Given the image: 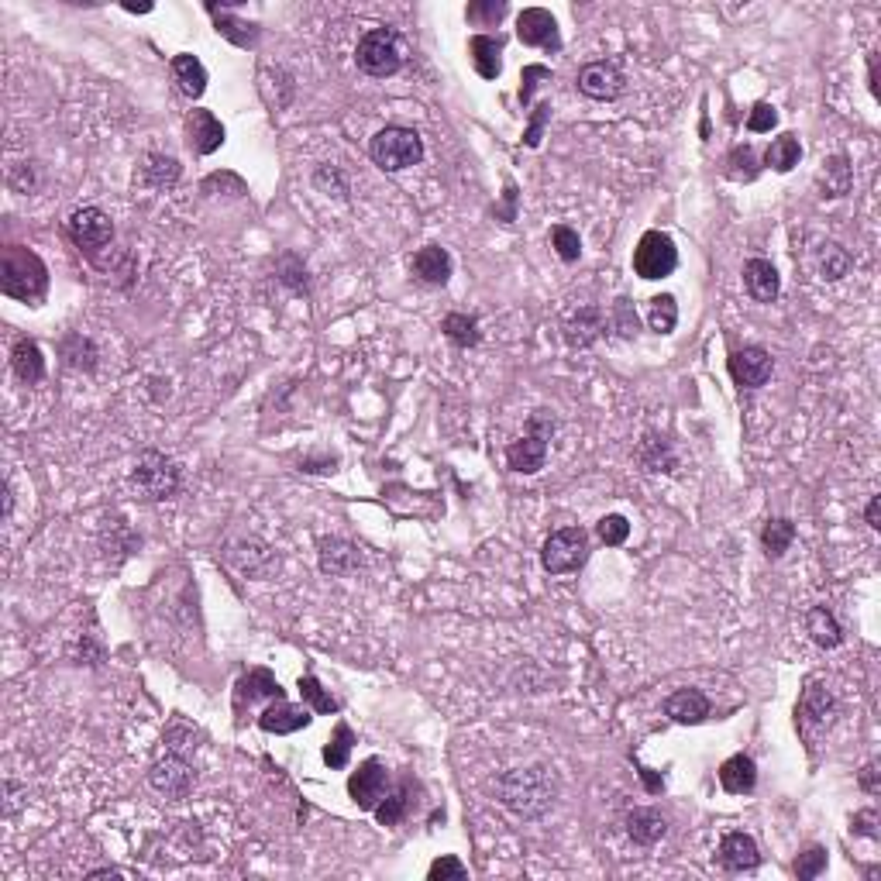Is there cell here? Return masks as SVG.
Listing matches in <instances>:
<instances>
[{
    "label": "cell",
    "instance_id": "2",
    "mask_svg": "<svg viewBox=\"0 0 881 881\" xmlns=\"http://www.w3.org/2000/svg\"><path fill=\"white\" fill-rule=\"evenodd\" d=\"M0 290L11 300L21 303H42L49 293V269L25 245H7L0 259Z\"/></svg>",
    "mask_w": 881,
    "mask_h": 881
},
{
    "label": "cell",
    "instance_id": "34",
    "mask_svg": "<svg viewBox=\"0 0 881 881\" xmlns=\"http://www.w3.org/2000/svg\"><path fill=\"white\" fill-rule=\"evenodd\" d=\"M441 331H444V338H448L451 345H458V348H475L482 341L479 321L469 317V314H448V317H444V324H441Z\"/></svg>",
    "mask_w": 881,
    "mask_h": 881
},
{
    "label": "cell",
    "instance_id": "9",
    "mask_svg": "<svg viewBox=\"0 0 881 881\" xmlns=\"http://www.w3.org/2000/svg\"><path fill=\"white\" fill-rule=\"evenodd\" d=\"M66 235L80 252H100L114 241V221L100 207H83L66 221Z\"/></svg>",
    "mask_w": 881,
    "mask_h": 881
},
{
    "label": "cell",
    "instance_id": "13",
    "mask_svg": "<svg viewBox=\"0 0 881 881\" xmlns=\"http://www.w3.org/2000/svg\"><path fill=\"white\" fill-rule=\"evenodd\" d=\"M386 768L369 758L358 764V771H352V778H348V795H352V802L358 809H365V813H376V806L382 802V795H386Z\"/></svg>",
    "mask_w": 881,
    "mask_h": 881
},
{
    "label": "cell",
    "instance_id": "17",
    "mask_svg": "<svg viewBox=\"0 0 881 881\" xmlns=\"http://www.w3.org/2000/svg\"><path fill=\"white\" fill-rule=\"evenodd\" d=\"M310 709L307 706H293L286 703V699H272L269 706L262 709L259 716V727L265 730V734H296V730L310 727Z\"/></svg>",
    "mask_w": 881,
    "mask_h": 881
},
{
    "label": "cell",
    "instance_id": "50",
    "mask_svg": "<svg viewBox=\"0 0 881 881\" xmlns=\"http://www.w3.org/2000/svg\"><path fill=\"white\" fill-rule=\"evenodd\" d=\"M778 124V111L771 104H754V111L747 114V131L761 135V131H771Z\"/></svg>",
    "mask_w": 881,
    "mask_h": 881
},
{
    "label": "cell",
    "instance_id": "40",
    "mask_svg": "<svg viewBox=\"0 0 881 881\" xmlns=\"http://www.w3.org/2000/svg\"><path fill=\"white\" fill-rule=\"evenodd\" d=\"M551 245H555L561 262H579L582 238H579V231H575V228H568V224H555V228H551Z\"/></svg>",
    "mask_w": 881,
    "mask_h": 881
},
{
    "label": "cell",
    "instance_id": "56",
    "mask_svg": "<svg viewBox=\"0 0 881 881\" xmlns=\"http://www.w3.org/2000/svg\"><path fill=\"white\" fill-rule=\"evenodd\" d=\"M868 87H871L875 97H881V93H878V52H871V56H868Z\"/></svg>",
    "mask_w": 881,
    "mask_h": 881
},
{
    "label": "cell",
    "instance_id": "52",
    "mask_svg": "<svg viewBox=\"0 0 881 881\" xmlns=\"http://www.w3.org/2000/svg\"><path fill=\"white\" fill-rule=\"evenodd\" d=\"M548 118H551V104H537L534 121H530V128H527V135H524L527 148H537V145H541V131H544V124H548Z\"/></svg>",
    "mask_w": 881,
    "mask_h": 881
},
{
    "label": "cell",
    "instance_id": "24",
    "mask_svg": "<svg viewBox=\"0 0 881 881\" xmlns=\"http://www.w3.org/2000/svg\"><path fill=\"white\" fill-rule=\"evenodd\" d=\"M720 785L723 792L730 795L754 792V785H758V764H754V758H747V754H734V758L720 764Z\"/></svg>",
    "mask_w": 881,
    "mask_h": 881
},
{
    "label": "cell",
    "instance_id": "30",
    "mask_svg": "<svg viewBox=\"0 0 881 881\" xmlns=\"http://www.w3.org/2000/svg\"><path fill=\"white\" fill-rule=\"evenodd\" d=\"M173 76L179 83V90L186 93V97H204L207 90V69L204 62H200L197 56H190V52H183V56H173Z\"/></svg>",
    "mask_w": 881,
    "mask_h": 881
},
{
    "label": "cell",
    "instance_id": "11",
    "mask_svg": "<svg viewBox=\"0 0 881 881\" xmlns=\"http://www.w3.org/2000/svg\"><path fill=\"white\" fill-rule=\"evenodd\" d=\"M148 782H152V789L159 795H166V799H186V795L193 792V785H197V771H193V764L186 758H179V754H166V758L152 764Z\"/></svg>",
    "mask_w": 881,
    "mask_h": 881
},
{
    "label": "cell",
    "instance_id": "33",
    "mask_svg": "<svg viewBox=\"0 0 881 881\" xmlns=\"http://www.w3.org/2000/svg\"><path fill=\"white\" fill-rule=\"evenodd\" d=\"M792 541H795V524H792L789 517L768 520V524H764V530H761V548H764V555H768L771 561L782 558L785 551L792 548Z\"/></svg>",
    "mask_w": 881,
    "mask_h": 881
},
{
    "label": "cell",
    "instance_id": "55",
    "mask_svg": "<svg viewBox=\"0 0 881 881\" xmlns=\"http://www.w3.org/2000/svg\"><path fill=\"white\" fill-rule=\"evenodd\" d=\"M864 520H868L871 530H881V496H871L868 510H864Z\"/></svg>",
    "mask_w": 881,
    "mask_h": 881
},
{
    "label": "cell",
    "instance_id": "6",
    "mask_svg": "<svg viewBox=\"0 0 881 881\" xmlns=\"http://www.w3.org/2000/svg\"><path fill=\"white\" fill-rule=\"evenodd\" d=\"M355 62L365 76H376V80H386V76L400 73V66H403L400 35H396L393 28H369L362 38H358Z\"/></svg>",
    "mask_w": 881,
    "mask_h": 881
},
{
    "label": "cell",
    "instance_id": "28",
    "mask_svg": "<svg viewBox=\"0 0 881 881\" xmlns=\"http://www.w3.org/2000/svg\"><path fill=\"white\" fill-rule=\"evenodd\" d=\"M469 52H472V66L475 73L482 76V80H496V76L503 73V38H493V35H472L469 42Z\"/></svg>",
    "mask_w": 881,
    "mask_h": 881
},
{
    "label": "cell",
    "instance_id": "36",
    "mask_svg": "<svg viewBox=\"0 0 881 881\" xmlns=\"http://www.w3.org/2000/svg\"><path fill=\"white\" fill-rule=\"evenodd\" d=\"M647 324H651V331L658 334H672L675 324H678V303L672 293H661L651 300V307H647Z\"/></svg>",
    "mask_w": 881,
    "mask_h": 881
},
{
    "label": "cell",
    "instance_id": "51",
    "mask_svg": "<svg viewBox=\"0 0 881 881\" xmlns=\"http://www.w3.org/2000/svg\"><path fill=\"white\" fill-rule=\"evenodd\" d=\"M537 80H551V69L548 66H524V87H520V104H530V97H534V87Z\"/></svg>",
    "mask_w": 881,
    "mask_h": 881
},
{
    "label": "cell",
    "instance_id": "23",
    "mask_svg": "<svg viewBox=\"0 0 881 881\" xmlns=\"http://www.w3.org/2000/svg\"><path fill=\"white\" fill-rule=\"evenodd\" d=\"M665 716H672L675 723L696 727L709 716V699L699 689H678L665 699Z\"/></svg>",
    "mask_w": 881,
    "mask_h": 881
},
{
    "label": "cell",
    "instance_id": "12",
    "mask_svg": "<svg viewBox=\"0 0 881 881\" xmlns=\"http://www.w3.org/2000/svg\"><path fill=\"white\" fill-rule=\"evenodd\" d=\"M579 90L589 100H617L627 90V76H623V69L613 59L586 62L579 69Z\"/></svg>",
    "mask_w": 881,
    "mask_h": 881
},
{
    "label": "cell",
    "instance_id": "32",
    "mask_svg": "<svg viewBox=\"0 0 881 881\" xmlns=\"http://www.w3.org/2000/svg\"><path fill=\"white\" fill-rule=\"evenodd\" d=\"M799 159H802V145L789 131L778 135L775 142L768 145V152H764V166H771L775 173H792V169L799 166Z\"/></svg>",
    "mask_w": 881,
    "mask_h": 881
},
{
    "label": "cell",
    "instance_id": "27",
    "mask_svg": "<svg viewBox=\"0 0 881 881\" xmlns=\"http://www.w3.org/2000/svg\"><path fill=\"white\" fill-rule=\"evenodd\" d=\"M238 706H252L255 699H286L283 696V685H279V678L269 672V668H252L245 678L238 682V692H235Z\"/></svg>",
    "mask_w": 881,
    "mask_h": 881
},
{
    "label": "cell",
    "instance_id": "57",
    "mask_svg": "<svg viewBox=\"0 0 881 881\" xmlns=\"http://www.w3.org/2000/svg\"><path fill=\"white\" fill-rule=\"evenodd\" d=\"M641 778H644V782H647V789H651V792H661V778H654V775H651V771H647V768H641Z\"/></svg>",
    "mask_w": 881,
    "mask_h": 881
},
{
    "label": "cell",
    "instance_id": "41",
    "mask_svg": "<svg viewBox=\"0 0 881 881\" xmlns=\"http://www.w3.org/2000/svg\"><path fill=\"white\" fill-rule=\"evenodd\" d=\"M503 14H506L503 0H475V4L465 7V18L479 28H496L503 21Z\"/></svg>",
    "mask_w": 881,
    "mask_h": 881
},
{
    "label": "cell",
    "instance_id": "21",
    "mask_svg": "<svg viewBox=\"0 0 881 881\" xmlns=\"http://www.w3.org/2000/svg\"><path fill=\"white\" fill-rule=\"evenodd\" d=\"M606 331V314L599 307H579L565 321V341L572 348H589Z\"/></svg>",
    "mask_w": 881,
    "mask_h": 881
},
{
    "label": "cell",
    "instance_id": "39",
    "mask_svg": "<svg viewBox=\"0 0 881 881\" xmlns=\"http://www.w3.org/2000/svg\"><path fill=\"white\" fill-rule=\"evenodd\" d=\"M352 744H355V734L348 730V723H338V727H334V737L327 740V747H324V761L331 764V768H345L348 754H352Z\"/></svg>",
    "mask_w": 881,
    "mask_h": 881
},
{
    "label": "cell",
    "instance_id": "48",
    "mask_svg": "<svg viewBox=\"0 0 881 881\" xmlns=\"http://www.w3.org/2000/svg\"><path fill=\"white\" fill-rule=\"evenodd\" d=\"M427 878L431 881H465L469 878V868H465L462 861H458V857H438V861L431 864V871H427Z\"/></svg>",
    "mask_w": 881,
    "mask_h": 881
},
{
    "label": "cell",
    "instance_id": "35",
    "mask_svg": "<svg viewBox=\"0 0 881 881\" xmlns=\"http://www.w3.org/2000/svg\"><path fill=\"white\" fill-rule=\"evenodd\" d=\"M854 259L847 255L844 245H837V241H826V245H820V276L830 279V283H837V279H844L847 272H851Z\"/></svg>",
    "mask_w": 881,
    "mask_h": 881
},
{
    "label": "cell",
    "instance_id": "26",
    "mask_svg": "<svg viewBox=\"0 0 881 881\" xmlns=\"http://www.w3.org/2000/svg\"><path fill=\"white\" fill-rule=\"evenodd\" d=\"M816 186L823 190V197H847L854 186V169L847 155H830L816 173Z\"/></svg>",
    "mask_w": 881,
    "mask_h": 881
},
{
    "label": "cell",
    "instance_id": "49",
    "mask_svg": "<svg viewBox=\"0 0 881 881\" xmlns=\"http://www.w3.org/2000/svg\"><path fill=\"white\" fill-rule=\"evenodd\" d=\"M613 327H617L623 338L637 334V327H641V321H637V310L630 307V300H617V303H613Z\"/></svg>",
    "mask_w": 881,
    "mask_h": 881
},
{
    "label": "cell",
    "instance_id": "7",
    "mask_svg": "<svg viewBox=\"0 0 881 881\" xmlns=\"http://www.w3.org/2000/svg\"><path fill=\"white\" fill-rule=\"evenodd\" d=\"M589 561V534L582 527H561L544 541L541 565L551 575H572Z\"/></svg>",
    "mask_w": 881,
    "mask_h": 881
},
{
    "label": "cell",
    "instance_id": "29",
    "mask_svg": "<svg viewBox=\"0 0 881 881\" xmlns=\"http://www.w3.org/2000/svg\"><path fill=\"white\" fill-rule=\"evenodd\" d=\"M665 833H668V823L658 809H634V813H627V837L634 840L637 847H654Z\"/></svg>",
    "mask_w": 881,
    "mask_h": 881
},
{
    "label": "cell",
    "instance_id": "53",
    "mask_svg": "<svg viewBox=\"0 0 881 881\" xmlns=\"http://www.w3.org/2000/svg\"><path fill=\"white\" fill-rule=\"evenodd\" d=\"M875 823H878L875 809H864V813L854 816V833H861V837H878Z\"/></svg>",
    "mask_w": 881,
    "mask_h": 881
},
{
    "label": "cell",
    "instance_id": "44",
    "mask_svg": "<svg viewBox=\"0 0 881 881\" xmlns=\"http://www.w3.org/2000/svg\"><path fill=\"white\" fill-rule=\"evenodd\" d=\"M217 31H221L224 38H231L235 45H241V49L259 42V25H245V21H235V18H228V14L217 18Z\"/></svg>",
    "mask_w": 881,
    "mask_h": 881
},
{
    "label": "cell",
    "instance_id": "15",
    "mask_svg": "<svg viewBox=\"0 0 881 881\" xmlns=\"http://www.w3.org/2000/svg\"><path fill=\"white\" fill-rule=\"evenodd\" d=\"M771 372H775V362L761 345H747L730 355V376L740 389H761L771 379Z\"/></svg>",
    "mask_w": 881,
    "mask_h": 881
},
{
    "label": "cell",
    "instance_id": "20",
    "mask_svg": "<svg viewBox=\"0 0 881 881\" xmlns=\"http://www.w3.org/2000/svg\"><path fill=\"white\" fill-rule=\"evenodd\" d=\"M410 269H413V276H417L420 283L444 286L451 279V269H455V262H451V255L444 252L441 245H424L417 255H413Z\"/></svg>",
    "mask_w": 881,
    "mask_h": 881
},
{
    "label": "cell",
    "instance_id": "47",
    "mask_svg": "<svg viewBox=\"0 0 881 881\" xmlns=\"http://www.w3.org/2000/svg\"><path fill=\"white\" fill-rule=\"evenodd\" d=\"M823 871H826V851H823V847H809V851H802L799 857H795V875H799L802 881L820 878Z\"/></svg>",
    "mask_w": 881,
    "mask_h": 881
},
{
    "label": "cell",
    "instance_id": "10",
    "mask_svg": "<svg viewBox=\"0 0 881 881\" xmlns=\"http://www.w3.org/2000/svg\"><path fill=\"white\" fill-rule=\"evenodd\" d=\"M833 709H837V703H833V692L826 689V685H820V682H809L806 692H802V699H799V706H795V727L802 730V737L809 740V747H813L816 734L826 730Z\"/></svg>",
    "mask_w": 881,
    "mask_h": 881
},
{
    "label": "cell",
    "instance_id": "37",
    "mask_svg": "<svg viewBox=\"0 0 881 881\" xmlns=\"http://www.w3.org/2000/svg\"><path fill=\"white\" fill-rule=\"evenodd\" d=\"M62 358H66V365H73V369L93 372V365H97V348H93V341L83 338V334H69V338L62 341Z\"/></svg>",
    "mask_w": 881,
    "mask_h": 881
},
{
    "label": "cell",
    "instance_id": "46",
    "mask_svg": "<svg viewBox=\"0 0 881 881\" xmlns=\"http://www.w3.org/2000/svg\"><path fill=\"white\" fill-rule=\"evenodd\" d=\"M627 537H630V520L627 517H620V513H610V517L599 520V541H603L606 548H620Z\"/></svg>",
    "mask_w": 881,
    "mask_h": 881
},
{
    "label": "cell",
    "instance_id": "54",
    "mask_svg": "<svg viewBox=\"0 0 881 881\" xmlns=\"http://www.w3.org/2000/svg\"><path fill=\"white\" fill-rule=\"evenodd\" d=\"M857 782H861V789L868 792V795H878V792H881V782H878V761H868V764H864V771H861V778H857Z\"/></svg>",
    "mask_w": 881,
    "mask_h": 881
},
{
    "label": "cell",
    "instance_id": "25",
    "mask_svg": "<svg viewBox=\"0 0 881 881\" xmlns=\"http://www.w3.org/2000/svg\"><path fill=\"white\" fill-rule=\"evenodd\" d=\"M11 369L25 386H35V382L45 379V355L42 348L35 345L31 338H18L11 348Z\"/></svg>",
    "mask_w": 881,
    "mask_h": 881
},
{
    "label": "cell",
    "instance_id": "31",
    "mask_svg": "<svg viewBox=\"0 0 881 881\" xmlns=\"http://www.w3.org/2000/svg\"><path fill=\"white\" fill-rule=\"evenodd\" d=\"M806 630L820 647H840V644H844V627H840L837 617H833L826 606H813V610L806 613Z\"/></svg>",
    "mask_w": 881,
    "mask_h": 881
},
{
    "label": "cell",
    "instance_id": "18",
    "mask_svg": "<svg viewBox=\"0 0 881 881\" xmlns=\"http://www.w3.org/2000/svg\"><path fill=\"white\" fill-rule=\"evenodd\" d=\"M744 290L754 303H775L782 293V276L768 259H751L744 265Z\"/></svg>",
    "mask_w": 881,
    "mask_h": 881
},
{
    "label": "cell",
    "instance_id": "3",
    "mask_svg": "<svg viewBox=\"0 0 881 881\" xmlns=\"http://www.w3.org/2000/svg\"><path fill=\"white\" fill-rule=\"evenodd\" d=\"M555 434V417L551 410H534L524 427V438H517L506 448V465L520 475H534L548 465V441Z\"/></svg>",
    "mask_w": 881,
    "mask_h": 881
},
{
    "label": "cell",
    "instance_id": "14",
    "mask_svg": "<svg viewBox=\"0 0 881 881\" xmlns=\"http://www.w3.org/2000/svg\"><path fill=\"white\" fill-rule=\"evenodd\" d=\"M517 38L530 49H561V38H558V21L551 11L544 7H524L517 18Z\"/></svg>",
    "mask_w": 881,
    "mask_h": 881
},
{
    "label": "cell",
    "instance_id": "38",
    "mask_svg": "<svg viewBox=\"0 0 881 881\" xmlns=\"http://www.w3.org/2000/svg\"><path fill=\"white\" fill-rule=\"evenodd\" d=\"M407 813H410V785H400V789H396L393 795H386V799L376 806V820L382 826L403 823L407 820Z\"/></svg>",
    "mask_w": 881,
    "mask_h": 881
},
{
    "label": "cell",
    "instance_id": "5",
    "mask_svg": "<svg viewBox=\"0 0 881 881\" xmlns=\"http://www.w3.org/2000/svg\"><path fill=\"white\" fill-rule=\"evenodd\" d=\"M131 486L152 503L173 500V496L179 493V486H183V472H179V465L169 455L148 448L138 455L135 469H131Z\"/></svg>",
    "mask_w": 881,
    "mask_h": 881
},
{
    "label": "cell",
    "instance_id": "19",
    "mask_svg": "<svg viewBox=\"0 0 881 881\" xmlns=\"http://www.w3.org/2000/svg\"><path fill=\"white\" fill-rule=\"evenodd\" d=\"M186 135H190V148L197 155H214L224 145V124L210 111H193L186 118Z\"/></svg>",
    "mask_w": 881,
    "mask_h": 881
},
{
    "label": "cell",
    "instance_id": "4",
    "mask_svg": "<svg viewBox=\"0 0 881 881\" xmlns=\"http://www.w3.org/2000/svg\"><path fill=\"white\" fill-rule=\"evenodd\" d=\"M372 162L382 169V173H403V169L417 166L424 159V138L413 128H403V124H389L382 128L369 145Z\"/></svg>",
    "mask_w": 881,
    "mask_h": 881
},
{
    "label": "cell",
    "instance_id": "43",
    "mask_svg": "<svg viewBox=\"0 0 881 881\" xmlns=\"http://www.w3.org/2000/svg\"><path fill=\"white\" fill-rule=\"evenodd\" d=\"M300 696L307 699L314 713H321V716L338 713V703H334V699L327 696V692L321 689V682H317L314 675H300Z\"/></svg>",
    "mask_w": 881,
    "mask_h": 881
},
{
    "label": "cell",
    "instance_id": "8",
    "mask_svg": "<svg viewBox=\"0 0 881 881\" xmlns=\"http://www.w3.org/2000/svg\"><path fill=\"white\" fill-rule=\"evenodd\" d=\"M678 269V248L665 231H644L634 248V272L641 279H665Z\"/></svg>",
    "mask_w": 881,
    "mask_h": 881
},
{
    "label": "cell",
    "instance_id": "42",
    "mask_svg": "<svg viewBox=\"0 0 881 881\" xmlns=\"http://www.w3.org/2000/svg\"><path fill=\"white\" fill-rule=\"evenodd\" d=\"M145 179L152 186H173L179 179V162L173 159V155H148Z\"/></svg>",
    "mask_w": 881,
    "mask_h": 881
},
{
    "label": "cell",
    "instance_id": "16",
    "mask_svg": "<svg viewBox=\"0 0 881 881\" xmlns=\"http://www.w3.org/2000/svg\"><path fill=\"white\" fill-rule=\"evenodd\" d=\"M317 558H321V572L334 575V579H345L352 575L358 565H362V551L358 544L345 541V537H321L317 544Z\"/></svg>",
    "mask_w": 881,
    "mask_h": 881
},
{
    "label": "cell",
    "instance_id": "45",
    "mask_svg": "<svg viewBox=\"0 0 881 881\" xmlns=\"http://www.w3.org/2000/svg\"><path fill=\"white\" fill-rule=\"evenodd\" d=\"M730 176L744 179V183H751V179L758 176V155H754L751 145H737L734 152H730Z\"/></svg>",
    "mask_w": 881,
    "mask_h": 881
},
{
    "label": "cell",
    "instance_id": "1",
    "mask_svg": "<svg viewBox=\"0 0 881 881\" xmlns=\"http://www.w3.org/2000/svg\"><path fill=\"white\" fill-rule=\"evenodd\" d=\"M489 792L496 795L500 806L510 809L520 820H541L544 813L555 809L558 799V778L548 764H530V768H510L500 778L489 782Z\"/></svg>",
    "mask_w": 881,
    "mask_h": 881
},
{
    "label": "cell",
    "instance_id": "22",
    "mask_svg": "<svg viewBox=\"0 0 881 881\" xmlns=\"http://www.w3.org/2000/svg\"><path fill=\"white\" fill-rule=\"evenodd\" d=\"M720 864L727 871H754L761 864V851L754 844V837L747 833H727L720 844Z\"/></svg>",
    "mask_w": 881,
    "mask_h": 881
}]
</instances>
